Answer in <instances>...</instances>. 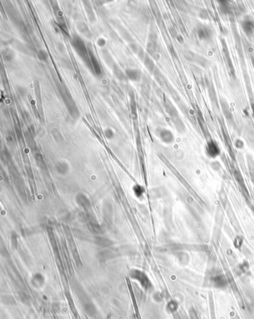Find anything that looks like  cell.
Segmentation results:
<instances>
[{"instance_id":"obj_1","label":"cell","mask_w":254,"mask_h":319,"mask_svg":"<svg viewBox=\"0 0 254 319\" xmlns=\"http://www.w3.org/2000/svg\"><path fill=\"white\" fill-rule=\"evenodd\" d=\"M206 153L211 158H215L220 154L219 147L215 141L210 140L208 142L206 146Z\"/></svg>"},{"instance_id":"obj_2","label":"cell","mask_w":254,"mask_h":319,"mask_svg":"<svg viewBox=\"0 0 254 319\" xmlns=\"http://www.w3.org/2000/svg\"><path fill=\"white\" fill-rule=\"evenodd\" d=\"M196 34L201 40H207L211 37L210 30L204 25H199L196 28Z\"/></svg>"},{"instance_id":"obj_3","label":"cell","mask_w":254,"mask_h":319,"mask_svg":"<svg viewBox=\"0 0 254 319\" xmlns=\"http://www.w3.org/2000/svg\"><path fill=\"white\" fill-rule=\"evenodd\" d=\"M242 28L247 36H251L254 33V23L250 19H245L242 22Z\"/></svg>"},{"instance_id":"obj_4","label":"cell","mask_w":254,"mask_h":319,"mask_svg":"<svg viewBox=\"0 0 254 319\" xmlns=\"http://www.w3.org/2000/svg\"><path fill=\"white\" fill-rule=\"evenodd\" d=\"M160 137L163 142L166 143H170L174 140V136L172 133L169 130L163 129L160 132Z\"/></svg>"},{"instance_id":"obj_5","label":"cell","mask_w":254,"mask_h":319,"mask_svg":"<svg viewBox=\"0 0 254 319\" xmlns=\"http://www.w3.org/2000/svg\"><path fill=\"white\" fill-rule=\"evenodd\" d=\"M128 76L130 77V78L133 79V80H136V79L138 78L139 76V74L138 71L131 70V73L128 74Z\"/></svg>"}]
</instances>
